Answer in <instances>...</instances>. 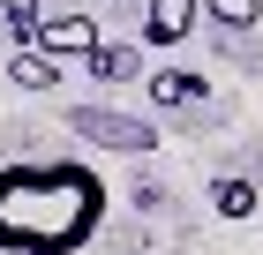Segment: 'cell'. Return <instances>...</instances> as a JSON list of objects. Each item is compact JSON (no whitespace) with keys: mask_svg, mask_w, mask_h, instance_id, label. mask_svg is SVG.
Here are the masks:
<instances>
[{"mask_svg":"<svg viewBox=\"0 0 263 255\" xmlns=\"http://www.w3.org/2000/svg\"><path fill=\"white\" fill-rule=\"evenodd\" d=\"M105 180L83 158L0 165V255H83L105 225Z\"/></svg>","mask_w":263,"mask_h":255,"instance_id":"cell-1","label":"cell"},{"mask_svg":"<svg viewBox=\"0 0 263 255\" xmlns=\"http://www.w3.org/2000/svg\"><path fill=\"white\" fill-rule=\"evenodd\" d=\"M68 128H76L83 143H98V150H158V128H151V120L113 113V105H76Z\"/></svg>","mask_w":263,"mask_h":255,"instance_id":"cell-2","label":"cell"},{"mask_svg":"<svg viewBox=\"0 0 263 255\" xmlns=\"http://www.w3.org/2000/svg\"><path fill=\"white\" fill-rule=\"evenodd\" d=\"M188 30H196V0H151V8H143V45H151V53L181 45Z\"/></svg>","mask_w":263,"mask_h":255,"instance_id":"cell-3","label":"cell"},{"mask_svg":"<svg viewBox=\"0 0 263 255\" xmlns=\"http://www.w3.org/2000/svg\"><path fill=\"white\" fill-rule=\"evenodd\" d=\"M90 45H98V23L90 15H53V23H38V45L30 53L61 60V53H90Z\"/></svg>","mask_w":263,"mask_h":255,"instance_id":"cell-4","label":"cell"},{"mask_svg":"<svg viewBox=\"0 0 263 255\" xmlns=\"http://www.w3.org/2000/svg\"><path fill=\"white\" fill-rule=\"evenodd\" d=\"M143 90H151L158 105H203V98H211V83H203L196 68H158V75L143 83Z\"/></svg>","mask_w":263,"mask_h":255,"instance_id":"cell-5","label":"cell"},{"mask_svg":"<svg viewBox=\"0 0 263 255\" xmlns=\"http://www.w3.org/2000/svg\"><path fill=\"white\" fill-rule=\"evenodd\" d=\"M211 203H218V218H256V180H241V173H226V180H211Z\"/></svg>","mask_w":263,"mask_h":255,"instance_id":"cell-6","label":"cell"},{"mask_svg":"<svg viewBox=\"0 0 263 255\" xmlns=\"http://www.w3.org/2000/svg\"><path fill=\"white\" fill-rule=\"evenodd\" d=\"M83 60H90V83H128V75H136V45H105L98 38Z\"/></svg>","mask_w":263,"mask_h":255,"instance_id":"cell-7","label":"cell"},{"mask_svg":"<svg viewBox=\"0 0 263 255\" xmlns=\"http://www.w3.org/2000/svg\"><path fill=\"white\" fill-rule=\"evenodd\" d=\"M8 83H15V90H53V83H61V60H45V53H15V60H8Z\"/></svg>","mask_w":263,"mask_h":255,"instance_id":"cell-8","label":"cell"},{"mask_svg":"<svg viewBox=\"0 0 263 255\" xmlns=\"http://www.w3.org/2000/svg\"><path fill=\"white\" fill-rule=\"evenodd\" d=\"M0 23H8L15 53H30V45H38V0H0Z\"/></svg>","mask_w":263,"mask_h":255,"instance_id":"cell-9","label":"cell"},{"mask_svg":"<svg viewBox=\"0 0 263 255\" xmlns=\"http://www.w3.org/2000/svg\"><path fill=\"white\" fill-rule=\"evenodd\" d=\"M196 15L226 23V30H248V23H263V0H196Z\"/></svg>","mask_w":263,"mask_h":255,"instance_id":"cell-10","label":"cell"}]
</instances>
